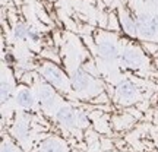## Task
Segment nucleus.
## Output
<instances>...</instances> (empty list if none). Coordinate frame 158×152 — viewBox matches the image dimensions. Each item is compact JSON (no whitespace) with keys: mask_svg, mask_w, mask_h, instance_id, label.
<instances>
[{"mask_svg":"<svg viewBox=\"0 0 158 152\" xmlns=\"http://www.w3.org/2000/svg\"><path fill=\"white\" fill-rule=\"evenodd\" d=\"M43 152H62V146H59L56 142L48 141V142H45L44 143Z\"/></svg>","mask_w":158,"mask_h":152,"instance_id":"f8f14e48","label":"nucleus"},{"mask_svg":"<svg viewBox=\"0 0 158 152\" xmlns=\"http://www.w3.org/2000/svg\"><path fill=\"white\" fill-rule=\"evenodd\" d=\"M28 38H31L32 41H38V39H40V35H38V32H37L35 29L29 28V31H28Z\"/></svg>","mask_w":158,"mask_h":152,"instance_id":"4468645a","label":"nucleus"},{"mask_svg":"<svg viewBox=\"0 0 158 152\" xmlns=\"http://www.w3.org/2000/svg\"><path fill=\"white\" fill-rule=\"evenodd\" d=\"M155 22H157V28H158V15H157V18H155Z\"/></svg>","mask_w":158,"mask_h":152,"instance_id":"dca6fc26","label":"nucleus"},{"mask_svg":"<svg viewBox=\"0 0 158 152\" xmlns=\"http://www.w3.org/2000/svg\"><path fill=\"white\" fill-rule=\"evenodd\" d=\"M6 59H7V60H9V62H12V60H13V57H12L10 54H7V57H6Z\"/></svg>","mask_w":158,"mask_h":152,"instance_id":"2eb2a0df","label":"nucleus"},{"mask_svg":"<svg viewBox=\"0 0 158 152\" xmlns=\"http://www.w3.org/2000/svg\"><path fill=\"white\" fill-rule=\"evenodd\" d=\"M10 86L12 85L9 82H6V79H2V100L3 101H6V98L10 94V89H12Z\"/></svg>","mask_w":158,"mask_h":152,"instance_id":"ddd939ff","label":"nucleus"},{"mask_svg":"<svg viewBox=\"0 0 158 152\" xmlns=\"http://www.w3.org/2000/svg\"><path fill=\"white\" fill-rule=\"evenodd\" d=\"M98 51L106 59H114L117 56V48H116V45L111 41H102L101 44L98 45Z\"/></svg>","mask_w":158,"mask_h":152,"instance_id":"423d86ee","label":"nucleus"},{"mask_svg":"<svg viewBox=\"0 0 158 152\" xmlns=\"http://www.w3.org/2000/svg\"><path fill=\"white\" fill-rule=\"evenodd\" d=\"M138 34L143 38H152L157 32V22L155 18H151L149 15H141L138 18Z\"/></svg>","mask_w":158,"mask_h":152,"instance_id":"f257e3e1","label":"nucleus"},{"mask_svg":"<svg viewBox=\"0 0 158 152\" xmlns=\"http://www.w3.org/2000/svg\"><path fill=\"white\" fill-rule=\"evenodd\" d=\"M122 23H123V27L127 34H130V35L138 34V22H135L127 13H124V16L122 18Z\"/></svg>","mask_w":158,"mask_h":152,"instance_id":"9d476101","label":"nucleus"},{"mask_svg":"<svg viewBox=\"0 0 158 152\" xmlns=\"http://www.w3.org/2000/svg\"><path fill=\"white\" fill-rule=\"evenodd\" d=\"M122 60H123V63L126 64V66L135 68V66H139V64L142 63V56H141V53H139V51L129 48V50H126L123 53Z\"/></svg>","mask_w":158,"mask_h":152,"instance_id":"20e7f679","label":"nucleus"},{"mask_svg":"<svg viewBox=\"0 0 158 152\" xmlns=\"http://www.w3.org/2000/svg\"><path fill=\"white\" fill-rule=\"evenodd\" d=\"M28 31H29V27H27L25 23H18L16 27H15V31H13L15 38L22 39L25 37H28Z\"/></svg>","mask_w":158,"mask_h":152,"instance_id":"9b49d317","label":"nucleus"},{"mask_svg":"<svg viewBox=\"0 0 158 152\" xmlns=\"http://www.w3.org/2000/svg\"><path fill=\"white\" fill-rule=\"evenodd\" d=\"M16 101L19 105H22V107H31L32 104H34V98H32V94L27 89H22L18 92L16 95Z\"/></svg>","mask_w":158,"mask_h":152,"instance_id":"1a4fd4ad","label":"nucleus"},{"mask_svg":"<svg viewBox=\"0 0 158 152\" xmlns=\"http://www.w3.org/2000/svg\"><path fill=\"white\" fill-rule=\"evenodd\" d=\"M136 95V86L130 82H123L118 86V97L124 100H132Z\"/></svg>","mask_w":158,"mask_h":152,"instance_id":"0eeeda50","label":"nucleus"},{"mask_svg":"<svg viewBox=\"0 0 158 152\" xmlns=\"http://www.w3.org/2000/svg\"><path fill=\"white\" fill-rule=\"evenodd\" d=\"M43 72H44L45 78L48 79L51 84L56 85V86H63V85H64V76H63V73L57 68H54V66H47V68H44Z\"/></svg>","mask_w":158,"mask_h":152,"instance_id":"f03ea898","label":"nucleus"},{"mask_svg":"<svg viewBox=\"0 0 158 152\" xmlns=\"http://www.w3.org/2000/svg\"><path fill=\"white\" fill-rule=\"evenodd\" d=\"M38 98H40V101L43 102V104H45V105L53 104L54 100H56V98H54V92L51 91V88L45 86V85H43V86L38 88Z\"/></svg>","mask_w":158,"mask_h":152,"instance_id":"6e6552de","label":"nucleus"},{"mask_svg":"<svg viewBox=\"0 0 158 152\" xmlns=\"http://www.w3.org/2000/svg\"><path fill=\"white\" fill-rule=\"evenodd\" d=\"M57 118H59L60 123L66 124V126H73L76 123V114H75V111L72 108H69V107L60 108L57 111Z\"/></svg>","mask_w":158,"mask_h":152,"instance_id":"39448f33","label":"nucleus"},{"mask_svg":"<svg viewBox=\"0 0 158 152\" xmlns=\"http://www.w3.org/2000/svg\"><path fill=\"white\" fill-rule=\"evenodd\" d=\"M89 82H91L89 76L85 73L82 69H78L73 73V76H72V86H73L76 91H82V89H85V88H88Z\"/></svg>","mask_w":158,"mask_h":152,"instance_id":"7ed1b4c3","label":"nucleus"}]
</instances>
